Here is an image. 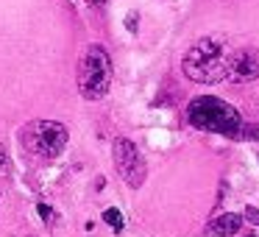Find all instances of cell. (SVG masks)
Masks as SVG:
<instances>
[{
	"label": "cell",
	"mask_w": 259,
	"mask_h": 237,
	"mask_svg": "<svg viewBox=\"0 0 259 237\" xmlns=\"http://www.w3.org/2000/svg\"><path fill=\"white\" fill-rule=\"evenodd\" d=\"M234 51L229 48V42L220 36H203L198 40L190 51L184 53L181 70L190 81L198 84H218V81H229V67Z\"/></svg>",
	"instance_id": "cell-1"
},
{
	"label": "cell",
	"mask_w": 259,
	"mask_h": 237,
	"mask_svg": "<svg viewBox=\"0 0 259 237\" xmlns=\"http://www.w3.org/2000/svg\"><path fill=\"white\" fill-rule=\"evenodd\" d=\"M187 117L201 131H212V134H223L229 140H240L242 117L223 98H212V95L192 98L190 106H187Z\"/></svg>",
	"instance_id": "cell-2"
},
{
	"label": "cell",
	"mask_w": 259,
	"mask_h": 237,
	"mask_svg": "<svg viewBox=\"0 0 259 237\" xmlns=\"http://www.w3.org/2000/svg\"><path fill=\"white\" fill-rule=\"evenodd\" d=\"M112 87V59L103 45H90L78 62V92L84 101H101Z\"/></svg>",
	"instance_id": "cell-3"
},
{
	"label": "cell",
	"mask_w": 259,
	"mask_h": 237,
	"mask_svg": "<svg viewBox=\"0 0 259 237\" xmlns=\"http://www.w3.org/2000/svg\"><path fill=\"white\" fill-rule=\"evenodd\" d=\"M67 140H70L67 126L56 123V120H31V123L23 126V131H20L23 148L34 159H42V162L56 159L59 153L67 148Z\"/></svg>",
	"instance_id": "cell-4"
},
{
	"label": "cell",
	"mask_w": 259,
	"mask_h": 237,
	"mask_svg": "<svg viewBox=\"0 0 259 237\" xmlns=\"http://www.w3.org/2000/svg\"><path fill=\"white\" fill-rule=\"evenodd\" d=\"M114 162H117V173L123 176V181L128 187H142L145 184V162H142V153L140 148L134 145L131 140H125V137H117L114 140Z\"/></svg>",
	"instance_id": "cell-5"
},
{
	"label": "cell",
	"mask_w": 259,
	"mask_h": 237,
	"mask_svg": "<svg viewBox=\"0 0 259 237\" xmlns=\"http://www.w3.org/2000/svg\"><path fill=\"white\" fill-rule=\"evenodd\" d=\"M259 78V53L256 51H240L231 56L229 67V81L231 84H248Z\"/></svg>",
	"instance_id": "cell-6"
},
{
	"label": "cell",
	"mask_w": 259,
	"mask_h": 237,
	"mask_svg": "<svg viewBox=\"0 0 259 237\" xmlns=\"http://www.w3.org/2000/svg\"><path fill=\"white\" fill-rule=\"evenodd\" d=\"M240 226H242V215L226 212V215H220V218H214L212 223H209L206 237H231V234L240 231Z\"/></svg>",
	"instance_id": "cell-7"
},
{
	"label": "cell",
	"mask_w": 259,
	"mask_h": 237,
	"mask_svg": "<svg viewBox=\"0 0 259 237\" xmlns=\"http://www.w3.org/2000/svg\"><path fill=\"white\" fill-rule=\"evenodd\" d=\"M103 220H106V223L112 226V229L117 231V234L123 231V215H120V209H117V207H109L106 212H103Z\"/></svg>",
	"instance_id": "cell-8"
},
{
	"label": "cell",
	"mask_w": 259,
	"mask_h": 237,
	"mask_svg": "<svg viewBox=\"0 0 259 237\" xmlns=\"http://www.w3.org/2000/svg\"><path fill=\"white\" fill-rule=\"evenodd\" d=\"M242 218H245L248 223L259 226V209H256V207H245V212H242Z\"/></svg>",
	"instance_id": "cell-9"
},
{
	"label": "cell",
	"mask_w": 259,
	"mask_h": 237,
	"mask_svg": "<svg viewBox=\"0 0 259 237\" xmlns=\"http://www.w3.org/2000/svg\"><path fill=\"white\" fill-rule=\"evenodd\" d=\"M36 212H39V218L42 220H51V215H53V209L48 207V204H39V207H36Z\"/></svg>",
	"instance_id": "cell-10"
},
{
	"label": "cell",
	"mask_w": 259,
	"mask_h": 237,
	"mask_svg": "<svg viewBox=\"0 0 259 237\" xmlns=\"http://www.w3.org/2000/svg\"><path fill=\"white\" fill-rule=\"evenodd\" d=\"M125 28H128L131 34H134V31H137V14H134V12H131L128 17H125Z\"/></svg>",
	"instance_id": "cell-11"
},
{
	"label": "cell",
	"mask_w": 259,
	"mask_h": 237,
	"mask_svg": "<svg viewBox=\"0 0 259 237\" xmlns=\"http://www.w3.org/2000/svg\"><path fill=\"white\" fill-rule=\"evenodd\" d=\"M3 162H6V151L0 148V168H3Z\"/></svg>",
	"instance_id": "cell-12"
},
{
	"label": "cell",
	"mask_w": 259,
	"mask_h": 237,
	"mask_svg": "<svg viewBox=\"0 0 259 237\" xmlns=\"http://www.w3.org/2000/svg\"><path fill=\"white\" fill-rule=\"evenodd\" d=\"M87 3H106V0H87Z\"/></svg>",
	"instance_id": "cell-13"
}]
</instances>
